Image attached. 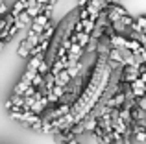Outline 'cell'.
Returning a JSON list of instances; mask_svg holds the SVG:
<instances>
[{"instance_id": "9c48e42d", "label": "cell", "mask_w": 146, "mask_h": 144, "mask_svg": "<svg viewBox=\"0 0 146 144\" xmlns=\"http://www.w3.org/2000/svg\"><path fill=\"white\" fill-rule=\"evenodd\" d=\"M2 46H4V41H2V39H0V50H2Z\"/></svg>"}, {"instance_id": "30bf717a", "label": "cell", "mask_w": 146, "mask_h": 144, "mask_svg": "<svg viewBox=\"0 0 146 144\" xmlns=\"http://www.w3.org/2000/svg\"><path fill=\"white\" fill-rule=\"evenodd\" d=\"M21 2H26V0H21Z\"/></svg>"}, {"instance_id": "8992f818", "label": "cell", "mask_w": 146, "mask_h": 144, "mask_svg": "<svg viewBox=\"0 0 146 144\" xmlns=\"http://www.w3.org/2000/svg\"><path fill=\"white\" fill-rule=\"evenodd\" d=\"M43 83H44V76H43V74H35L30 85H32V87H35V89H37V87H41Z\"/></svg>"}, {"instance_id": "ba28073f", "label": "cell", "mask_w": 146, "mask_h": 144, "mask_svg": "<svg viewBox=\"0 0 146 144\" xmlns=\"http://www.w3.org/2000/svg\"><path fill=\"white\" fill-rule=\"evenodd\" d=\"M35 2H37V4H41V6H44V4H46L48 0H35Z\"/></svg>"}, {"instance_id": "7a4b0ae2", "label": "cell", "mask_w": 146, "mask_h": 144, "mask_svg": "<svg viewBox=\"0 0 146 144\" xmlns=\"http://www.w3.org/2000/svg\"><path fill=\"white\" fill-rule=\"evenodd\" d=\"M129 90L133 92V96H135V98L144 96V81L137 78L135 81H131V83H129Z\"/></svg>"}, {"instance_id": "6da1fadb", "label": "cell", "mask_w": 146, "mask_h": 144, "mask_svg": "<svg viewBox=\"0 0 146 144\" xmlns=\"http://www.w3.org/2000/svg\"><path fill=\"white\" fill-rule=\"evenodd\" d=\"M9 116L13 120H17L21 126L28 127V129L33 131H41V116L39 115H33L32 111H9Z\"/></svg>"}, {"instance_id": "3957f363", "label": "cell", "mask_w": 146, "mask_h": 144, "mask_svg": "<svg viewBox=\"0 0 146 144\" xmlns=\"http://www.w3.org/2000/svg\"><path fill=\"white\" fill-rule=\"evenodd\" d=\"M43 9H44V6H41V4H35L33 7H26L24 11L28 13V17H30V18H35L37 15H39L41 11H43Z\"/></svg>"}, {"instance_id": "8fae6325", "label": "cell", "mask_w": 146, "mask_h": 144, "mask_svg": "<svg viewBox=\"0 0 146 144\" xmlns=\"http://www.w3.org/2000/svg\"><path fill=\"white\" fill-rule=\"evenodd\" d=\"M0 4H2V0H0Z\"/></svg>"}, {"instance_id": "5b68a950", "label": "cell", "mask_w": 146, "mask_h": 144, "mask_svg": "<svg viewBox=\"0 0 146 144\" xmlns=\"http://www.w3.org/2000/svg\"><path fill=\"white\" fill-rule=\"evenodd\" d=\"M17 20L21 22V26H26V24H32V18L28 17V13H26V11H21V13H19Z\"/></svg>"}, {"instance_id": "277c9868", "label": "cell", "mask_w": 146, "mask_h": 144, "mask_svg": "<svg viewBox=\"0 0 146 144\" xmlns=\"http://www.w3.org/2000/svg\"><path fill=\"white\" fill-rule=\"evenodd\" d=\"M21 11H24V2H21V0H17V2L13 4V9L9 11V15H13L15 18L19 17V13H21Z\"/></svg>"}, {"instance_id": "52a82bcc", "label": "cell", "mask_w": 146, "mask_h": 144, "mask_svg": "<svg viewBox=\"0 0 146 144\" xmlns=\"http://www.w3.org/2000/svg\"><path fill=\"white\" fill-rule=\"evenodd\" d=\"M4 15H7V6H6V4H0V17H4Z\"/></svg>"}]
</instances>
